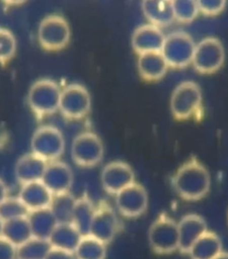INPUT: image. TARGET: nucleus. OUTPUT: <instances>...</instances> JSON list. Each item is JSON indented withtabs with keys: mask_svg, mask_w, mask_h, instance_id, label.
<instances>
[{
	"mask_svg": "<svg viewBox=\"0 0 228 259\" xmlns=\"http://www.w3.org/2000/svg\"><path fill=\"white\" fill-rule=\"evenodd\" d=\"M172 185L182 199L189 201L202 200L210 192V173L198 159L192 157L174 175Z\"/></svg>",
	"mask_w": 228,
	"mask_h": 259,
	"instance_id": "nucleus-1",
	"label": "nucleus"
},
{
	"mask_svg": "<svg viewBox=\"0 0 228 259\" xmlns=\"http://www.w3.org/2000/svg\"><path fill=\"white\" fill-rule=\"evenodd\" d=\"M61 89L50 78H41L34 82L28 93V104L34 115L43 119L59 110Z\"/></svg>",
	"mask_w": 228,
	"mask_h": 259,
	"instance_id": "nucleus-2",
	"label": "nucleus"
},
{
	"mask_svg": "<svg viewBox=\"0 0 228 259\" xmlns=\"http://www.w3.org/2000/svg\"><path fill=\"white\" fill-rule=\"evenodd\" d=\"M203 94L194 81H184L175 89L170 99V110L177 120H187L202 111Z\"/></svg>",
	"mask_w": 228,
	"mask_h": 259,
	"instance_id": "nucleus-3",
	"label": "nucleus"
},
{
	"mask_svg": "<svg viewBox=\"0 0 228 259\" xmlns=\"http://www.w3.org/2000/svg\"><path fill=\"white\" fill-rule=\"evenodd\" d=\"M70 34V27L66 19L61 15H48L39 25L37 39L46 51L58 52L69 45Z\"/></svg>",
	"mask_w": 228,
	"mask_h": 259,
	"instance_id": "nucleus-4",
	"label": "nucleus"
},
{
	"mask_svg": "<svg viewBox=\"0 0 228 259\" xmlns=\"http://www.w3.org/2000/svg\"><path fill=\"white\" fill-rule=\"evenodd\" d=\"M151 249L159 255H168L178 249V226L170 217L162 213L151 224L148 233Z\"/></svg>",
	"mask_w": 228,
	"mask_h": 259,
	"instance_id": "nucleus-5",
	"label": "nucleus"
},
{
	"mask_svg": "<svg viewBox=\"0 0 228 259\" xmlns=\"http://www.w3.org/2000/svg\"><path fill=\"white\" fill-rule=\"evenodd\" d=\"M31 152L47 162L58 160L65 150L63 133L50 125L41 126L35 130L30 141Z\"/></svg>",
	"mask_w": 228,
	"mask_h": 259,
	"instance_id": "nucleus-6",
	"label": "nucleus"
},
{
	"mask_svg": "<svg viewBox=\"0 0 228 259\" xmlns=\"http://www.w3.org/2000/svg\"><path fill=\"white\" fill-rule=\"evenodd\" d=\"M195 47V41L189 34L176 31L165 37L161 52L169 67L183 69L193 62Z\"/></svg>",
	"mask_w": 228,
	"mask_h": 259,
	"instance_id": "nucleus-7",
	"label": "nucleus"
},
{
	"mask_svg": "<svg viewBox=\"0 0 228 259\" xmlns=\"http://www.w3.org/2000/svg\"><path fill=\"white\" fill-rule=\"evenodd\" d=\"M225 54L224 46L217 37L203 38L195 47L193 65L201 74H212L224 64Z\"/></svg>",
	"mask_w": 228,
	"mask_h": 259,
	"instance_id": "nucleus-8",
	"label": "nucleus"
},
{
	"mask_svg": "<svg viewBox=\"0 0 228 259\" xmlns=\"http://www.w3.org/2000/svg\"><path fill=\"white\" fill-rule=\"evenodd\" d=\"M91 109V97L84 85L70 84L61 90L59 111L64 118L77 120L85 118Z\"/></svg>",
	"mask_w": 228,
	"mask_h": 259,
	"instance_id": "nucleus-9",
	"label": "nucleus"
},
{
	"mask_svg": "<svg viewBox=\"0 0 228 259\" xmlns=\"http://www.w3.org/2000/svg\"><path fill=\"white\" fill-rule=\"evenodd\" d=\"M103 142L96 134L83 132L75 137L70 154L74 162L81 167H93L103 159Z\"/></svg>",
	"mask_w": 228,
	"mask_h": 259,
	"instance_id": "nucleus-10",
	"label": "nucleus"
},
{
	"mask_svg": "<svg viewBox=\"0 0 228 259\" xmlns=\"http://www.w3.org/2000/svg\"><path fill=\"white\" fill-rule=\"evenodd\" d=\"M120 227L118 217L110 204L105 200L99 201L96 206L89 234L107 245L113 241Z\"/></svg>",
	"mask_w": 228,
	"mask_h": 259,
	"instance_id": "nucleus-11",
	"label": "nucleus"
},
{
	"mask_svg": "<svg viewBox=\"0 0 228 259\" xmlns=\"http://www.w3.org/2000/svg\"><path fill=\"white\" fill-rule=\"evenodd\" d=\"M116 205L119 212L125 218L140 217L147 209V192L143 185L135 182L116 194Z\"/></svg>",
	"mask_w": 228,
	"mask_h": 259,
	"instance_id": "nucleus-12",
	"label": "nucleus"
},
{
	"mask_svg": "<svg viewBox=\"0 0 228 259\" xmlns=\"http://www.w3.org/2000/svg\"><path fill=\"white\" fill-rule=\"evenodd\" d=\"M101 182L105 192L117 194L135 183V173L129 164L123 161H112L103 167Z\"/></svg>",
	"mask_w": 228,
	"mask_h": 259,
	"instance_id": "nucleus-13",
	"label": "nucleus"
},
{
	"mask_svg": "<svg viewBox=\"0 0 228 259\" xmlns=\"http://www.w3.org/2000/svg\"><path fill=\"white\" fill-rule=\"evenodd\" d=\"M41 182L54 196L70 193L73 184V173L66 163L55 160L48 163Z\"/></svg>",
	"mask_w": 228,
	"mask_h": 259,
	"instance_id": "nucleus-14",
	"label": "nucleus"
},
{
	"mask_svg": "<svg viewBox=\"0 0 228 259\" xmlns=\"http://www.w3.org/2000/svg\"><path fill=\"white\" fill-rule=\"evenodd\" d=\"M165 36L158 27L144 24L136 28L131 38L134 51L139 56L144 53L161 52Z\"/></svg>",
	"mask_w": 228,
	"mask_h": 259,
	"instance_id": "nucleus-15",
	"label": "nucleus"
},
{
	"mask_svg": "<svg viewBox=\"0 0 228 259\" xmlns=\"http://www.w3.org/2000/svg\"><path fill=\"white\" fill-rule=\"evenodd\" d=\"M177 226L179 234L178 249L183 254H188L195 241L208 231L205 220L201 215L195 214L184 217Z\"/></svg>",
	"mask_w": 228,
	"mask_h": 259,
	"instance_id": "nucleus-16",
	"label": "nucleus"
},
{
	"mask_svg": "<svg viewBox=\"0 0 228 259\" xmlns=\"http://www.w3.org/2000/svg\"><path fill=\"white\" fill-rule=\"evenodd\" d=\"M48 162L32 152L26 153L15 164V178L21 185L41 181Z\"/></svg>",
	"mask_w": 228,
	"mask_h": 259,
	"instance_id": "nucleus-17",
	"label": "nucleus"
},
{
	"mask_svg": "<svg viewBox=\"0 0 228 259\" xmlns=\"http://www.w3.org/2000/svg\"><path fill=\"white\" fill-rule=\"evenodd\" d=\"M53 197L51 192L41 181L22 185L18 195L29 212L50 207Z\"/></svg>",
	"mask_w": 228,
	"mask_h": 259,
	"instance_id": "nucleus-18",
	"label": "nucleus"
},
{
	"mask_svg": "<svg viewBox=\"0 0 228 259\" xmlns=\"http://www.w3.org/2000/svg\"><path fill=\"white\" fill-rule=\"evenodd\" d=\"M137 68L144 80L158 81L165 76L169 65L162 52H148L138 56Z\"/></svg>",
	"mask_w": 228,
	"mask_h": 259,
	"instance_id": "nucleus-19",
	"label": "nucleus"
},
{
	"mask_svg": "<svg viewBox=\"0 0 228 259\" xmlns=\"http://www.w3.org/2000/svg\"><path fill=\"white\" fill-rule=\"evenodd\" d=\"M142 10L151 24L158 28L169 26L175 21L172 1L144 0Z\"/></svg>",
	"mask_w": 228,
	"mask_h": 259,
	"instance_id": "nucleus-20",
	"label": "nucleus"
},
{
	"mask_svg": "<svg viewBox=\"0 0 228 259\" xmlns=\"http://www.w3.org/2000/svg\"><path fill=\"white\" fill-rule=\"evenodd\" d=\"M81 238V233L72 223H58L48 238V241L52 248L74 253Z\"/></svg>",
	"mask_w": 228,
	"mask_h": 259,
	"instance_id": "nucleus-21",
	"label": "nucleus"
},
{
	"mask_svg": "<svg viewBox=\"0 0 228 259\" xmlns=\"http://www.w3.org/2000/svg\"><path fill=\"white\" fill-rule=\"evenodd\" d=\"M222 251L220 238L213 232L207 231L195 241L188 254L191 259H215Z\"/></svg>",
	"mask_w": 228,
	"mask_h": 259,
	"instance_id": "nucleus-22",
	"label": "nucleus"
},
{
	"mask_svg": "<svg viewBox=\"0 0 228 259\" xmlns=\"http://www.w3.org/2000/svg\"><path fill=\"white\" fill-rule=\"evenodd\" d=\"M96 206L87 193H84L75 200L71 223L79 230L82 236L89 234Z\"/></svg>",
	"mask_w": 228,
	"mask_h": 259,
	"instance_id": "nucleus-23",
	"label": "nucleus"
},
{
	"mask_svg": "<svg viewBox=\"0 0 228 259\" xmlns=\"http://www.w3.org/2000/svg\"><path fill=\"white\" fill-rule=\"evenodd\" d=\"M34 237L48 240L53 230L58 224L50 207L30 211L27 215Z\"/></svg>",
	"mask_w": 228,
	"mask_h": 259,
	"instance_id": "nucleus-24",
	"label": "nucleus"
},
{
	"mask_svg": "<svg viewBox=\"0 0 228 259\" xmlns=\"http://www.w3.org/2000/svg\"><path fill=\"white\" fill-rule=\"evenodd\" d=\"M2 236L17 248L32 237L30 223L27 217L4 222Z\"/></svg>",
	"mask_w": 228,
	"mask_h": 259,
	"instance_id": "nucleus-25",
	"label": "nucleus"
},
{
	"mask_svg": "<svg viewBox=\"0 0 228 259\" xmlns=\"http://www.w3.org/2000/svg\"><path fill=\"white\" fill-rule=\"evenodd\" d=\"M76 259H105L106 245L88 234L82 236L74 251Z\"/></svg>",
	"mask_w": 228,
	"mask_h": 259,
	"instance_id": "nucleus-26",
	"label": "nucleus"
},
{
	"mask_svg": "<svg viewBox=\"0 0 228 259\" xmlns=\"http://www.w3.org/2000/svg\"><path fill=\"white\" fill-rule=\"evenodd\" d=\"M51 248L48 240L32 236L17 247V259H45Z\"/></svg>",
	"mask_w": 228,
	"mask_h": 259,
	"instance_id": "nucleus-27",
	"label": "nucleus"
},
{
	"mask_svg": "<svg viewBox=\"0 0 228 259\" xmlns=\"http://www.w3.org/2000/svg\"><path fill=\"white\" fill-rule=\"evenodd\" d=\"M76 199L70 193L53 197L50 209L58 223H71L74 204Z\"/></svg>",
	"mask_w": 228,
	"mask_h": 259,
	"instance_id": "nucleus-28",
	"label": "nucleus"
},
{
	"mask_svg": "<svg viewBox=\"0 0 228 259\" xmlns=\"http://www.w3.org/2000/svg\"><path fill=\"white\" fill-rule=\"evenodd\" d=\"M175 20L181 23H190L199 14L197 2L195 0L172 1Z\"/></svg>",
	"mask_w": 228,
	"mask_h": 259,
	"instance_id": "nucleus-29",
	"label": "nucleus"
},
{
	"mask_svg": "<svg viewBox=\"0 0 228 259\" xmlns=\"http://www.w3.org/2000/svg\"><path fill=\"white\" fill-rule=\"evenodd\" d=\"M30 212L23 205L18 197H8L0 204V219L4 222L12 219L27 217Z\"/></svg>",
	"mask_w": 228,
	"mask_h": 259,
	"instance_id": "nucleus-30",
	"label": "nucleus"
},
{
	"mask_svg": "<svg viewBox=\"0 0 228 259\" xmlns=\"http://www.w3.org/2000/svg\"><path fill=\"white\" fill-rule=\"evenodd\" d=\"M17 42L15 35L7 28L0 27V64L10 62L15 56Z\"/></svg>",
	"mask_w": 228,
	"mask_h": 259,
	"instance_id": "nucleus-31",
	"label": "nucleus"
},
{
	"mask_svg": "<svg viewBox=\"0 0 228 259\" xmlns=\"http://www.w3.org/2000/svg\"><path fill=\"white\" fill-rule=\"evenodd\" d=\"M199 13L206 16H217L224 11L226 5L224 0H199L196 1Z\"/></svg>",
	"mask_w": 228,
	"mask_h": 259,
	"instance_id": "nucleus-32",
	"label": "nucleus"
},
{
	"mask_svg": "<svg viewBox=\"0 0 228 259\" xmlns=\"http://www.w3.org/2000/svg\"><path fill=\"white\" fill-rule=\"evenodd\" d=\"M0 259H17V248L3 236H0Z\"/></svg>",
	"mask_w": 228,
	"mask_h": 259,
	"instance_id": "nucleus-33",
	"label": "nucleus"
},
{
	"mask_svg": "<svg viewBox=\"0 0 228 259\" xmlns=\"http://www.w3.org/2000/svg\"><path fill=\"white\" fill-rule=\"evenodd\" d=\"M45 259H76L72 252L65 251L59 248H51Z\"/></svg>",
	"mask_w": 228,
	"mask_h": 259,
	"instance_id": "nucleus-34",
	"label": "nucleus"
},
{
	"mask_svg": "<svg viewBox=\"0 0 228 259\" xmlns=\"http://www.w3.org/2000/svg\"><path fill=\"white\" fill-rule=\"evenodd\" d=\"M8 197V188L6 183L0 178V204Z\"/></svg>",
	"mask_w": 228,
	"mask_h": 259,
	"instance_id": "nucleus-35",
	"label": "nucleus"
},
{
	"mask_svg": "<svg viewBox=\"0 0 228 259\" xmlns=\"http://www.w3.org/2000/svg\"><path fill=\"white\" fill-rule=\"evenodd\" d=\"M215 259H228V252L222 251Z\"/></svg>",
	"mask_w": 228,
	"mask_h": 259,
	"instance_id": "nucleus-36",
	"label": "nucleus"
},
{
	"mask_svg": "<svg viewBox=\"0 0 228 259\" xmlns=\"http://www.w3.org/2000/svg\"><path fill=\"white\" fill-rule=\"evenodd\" d=\"M3 226H4V221L0 219V236H2V233H3Z\"/></svg>",
	"mask_w": 228,
	"mask_h": 259,
	"instance_id": "nucleus-37",
	"label": "nucleus"
},
{
	"mask_svg": "<svg viewBox=\"0 0 228 259\" xmlns=\"http://www.w3.org/2000/svg\"><path fill=\"white\" fill-rule=\"evenodd\" d=\"M227 224H228V212H227Z\"/></svg>",
	"mask_w": 228,
	"mask_h": 259,
	"instance_id": "nucleus-38",
	"label": "nucleus"
}]
</instances>
